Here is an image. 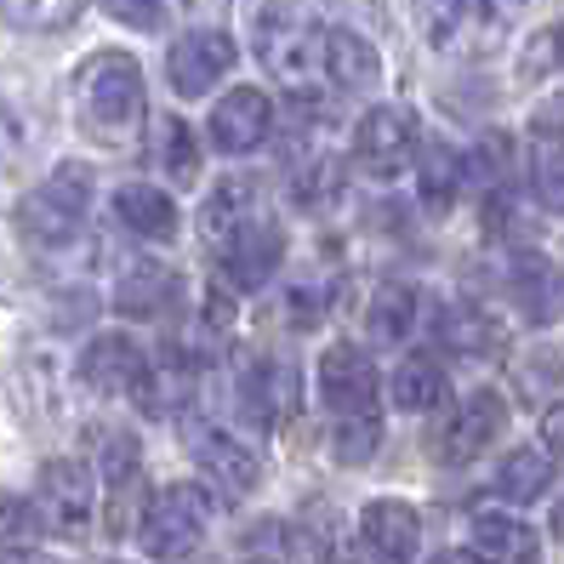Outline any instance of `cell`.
<instances>
[{
    "label": "cell",
    "mask_w": 564,
    "mask_h": 564,
    "mask_svg": "<svg viewBox=\"0 0 564 564\" xmlns=\"http://www.w3.org/2000/svg\"><path fill=\"white\" fill-rule=\"evenodd\" d=\"M325 7L330 0H262L257 12V57L296 104L354 97L377 80V46Z\"/></svg>",
    "instance_id": "1"
},
{
    "label": "cell",
    "mask_w": 564,
    "mask_h": 564,
    "mask_svg": "<svg viewBox=\"0 0 564 564\" xmlns=\"http://www.w3.org/2000/svg\"><path fill=\"white\" fill-rule=\"evenodd\" d=\"M75 120L97 149H131L149 120V86L131 52H97L75 75Z\"/></svg>",
    "instance_id": "2"
},
{
    "label": "cell",
    "mask_w": 564,
    "mask_h": 564,
    "mask_svg": "<svg viewBox=\"0 0 564 564\" xmlns=\"http://www.w3.org/2000/svg\"><path fill=\"white\" fill-rule=\"evenodd\" d=\"M86 212H91V172L80 160H69V165H57L52 177H41L18 200V235L29 246H52L57 251V246H69L80 235Z\"/></svg>",
    "instance_id": "3"
},
{
    "label": "cell",
    "mask_w": 564,
    "mask_h": 564,
    "mask_svg": "<svg viewBox=\"0 0 564 564\" xmlns=\"http://www.w3.org/2000/svg\"><path fill=\"white\" fill-rule=\"evenodd\" d=\"M206 524H212V502L206 490L194 485H165L149 496V508L138 519V542L149 558H188L194 547L206 542Z\"/></svg>",
    "instance_id": "4"
},
{
    "label": "cell",
    "mask_w": 564,
    "mask_h": 564,
    "mask_svg": "<svg viewBox=\"0 0 564 564\" xmlns=\"http://www.w3.org/2000/svg\"><path fill=\"white\" fill-rule=\"evenodd\" d=\"M416 120L405 109H371L354 131V165L371 183H393L416 165Z\"/></svg>",
    "instance_id": "5"
},
{
    "label": "cell",
    "mask_w": 564,
    "mask_h": 564,
    "mask_svg": "<svg viewBox=\"0 0 564 564\" xmlns=\"http://www.w3.org/2000/svg\"><path fill=\"white\" fill-rule=\"evenodd\" d=\"M97 513V479L86 462H46L41 468V519L57 530V536H86Z\"/></svg>",
    "instance_id": "6"
},
{
    "label": "cell",
    "mask_w": 564,
    "mask_h": 564,
    "mask_svg": "<svg viewBox=\"0 0 564 564\" xmlns=\"http://www.w3.org/2000/svg\"><path fill=\"white\" fill-rule=\"evenodd\" d=\"M212 257H217V274H223L228 291H262V285L274 280L280 257H285V235H280L269 217H257V223L240 228L235 240H223Z\"/></svg>",
    "instance_id": "7"
},
{
    "label": "cell",
    "mask_w": 564,
    "mask_h": 564,
    "mask_svg": "<svg viewBox=\"0 0 564 564\" xmlns=\"http://www.w3.org/2000/svg\"><path fill=\"white\" fill-rule=\"evenodd\" d=\"M269 126H274L269 91L235 86V91L217 97V109H212V120H206V138H212L217 154H251V149L269 143Z\"/></svg>",
    "instance_id": "8"
},
{
    "label": "cell",
    "mask_w": 564,
    "mask_h": 564,
    "mask_svg": "<svg viewBox=\"0 0 564 564\" xmlns=\"http://www.w3.org/2000/svg\"><path fill=\"white\" fill-rule=\"evenodd\" d=\"M502 422H508V405H502V393H468V400L456 405V416H445V427L434 434V456L451 462V468H462V462H474L496 434H502Z\"/></svg>",
    "instance_id": "9"
},
{
    "label": "cell",
    "mask_w": 564,
    "mask_h": 564,
    "mask_svg": "<svg viewBox=\"0 0 564 564\" xmlns=\"http://www.w3.org/2000/svg\"><path fill=\"white\" fill-rule=\"evenodd\" d=\"M235 35H223V29H188V35L165 52V75L183 97H200L212 91L228 69H235Z\"/></svg>",
    "instance_id": "10"
},
{
    "label": "cell",
    "mask_w": 564,
    "mask_h": 564,
    "mask_svg": "<svg viewBox=\"0 0 564 564\" xmlns=\"http://www.w3.org/2000/svg\"><path fill=\"white\" fill-rule=\"evenodd\" d=\"M319 393H325V405L337 422L343 416H377V371H371V359H365V348H354V343L325 348Z\"/></svg>",
    "instance_id": "11"
},
{
    "label": "cell",
    "mask_w": 564,
    "mask_h": 564,
    "mask_svg": "<svg viewBox=\"0 0 564 564\" xmlns=\"http://www.w3.org/2000/svg\"><path fill=\"white\" fill-rule=\"evenodd\" d=\"M359 542L371 553V564H416V547H422V519L411 502H371L359 513Z\"/></svg>",
    "instance_id": "12"
},
{
    "label": "cell",
    "mask_w": 564,
    "mask_h": 564,
    "mask_svg": "<svg viewBox=\"0 0 564 564\" xmlns=\"http://www.w3.org/2000/svg\"><path fill=\"white\" fill-rule=\"evenodd\" d=\"M80 382L86 388H97V393H149V359H143V348L131 343V337H97V343H86V354H80Z\"/></svg>",
    "instance_id": "13"
},
{
    "label": "cell",
    "mask_w": 564,
    "mask_h": 564,
    "mask_svg": "<svg viewBox=\"0 0 564 564\" xmlns=\"http://www.w3.org/2000/svg\"><path fill=\"white\" fill-rule=\"evenodd\" d=\"M468 553L474 564H536V530L513 513H474L468 519Z\"/></svg>",
    "instance_id": "14"
},
{
    "label": "cell",
    "mask_w": 564,
    "mask_h": 564,
    "mask_svg": "<svg viewBox=\"0 0 564 564\" xmlns=\"http://www.w3.org/2000/svg\"><path fill=\"white\" fill-rule=\"evenodd\" d=\"M183 303V280L165 269V262H131L115 285V308L126 319H160Z\"/></svg>",
    "instance_id": "15"
},
{
    "label": "cell",
    "mask_w": 564,
    "mask_h": 564,
    "mask_svg": "<svg viewBox=\"0 0 564 564\" xmlns=\"http://www.w3.org/2000/svg\"><path fill=\"white\" fill-rule=\"evenodd\" d=\"M508 291H513V303L524 308V319H536V325H553L564 314V274L536 251H519L508 262Z\"/></svg>",
    "instance_id": "16"
},
{
    "label": "cell",
    "mask_w": 564,
    "mask_h": 564,
    "mask_svg": "<svg viewBox=\"0 0 564 564\" xmlns=\"http://www.w3.org/2000/svg\"><path fill=\"white\" fill-rule=\"evenodd\" d=\"M194 462H200V474L223 496H251L257 479H262L251 445H240L235 434H212V427H206V434H194Z\"/></svg>",
    "instance_id": "17"
},
{
    "label": "cell",
    "mask_w": 564,
    "mask_h": 564,
    "mask_svg": "<svg viewBox=\"0 0 564 564\" xmlns=\"http://www.w3.org/2000/svg\"><path fill=\"white\" fill-rule=\"evenodd\" d=\"M246 405L262 427H285L296 416V371L285 359H257L246 371Z\"/></svg>",
    "instance_id": "18"
},
{
    "label": "cell",
    "mask_w": 564,
    "mask_h": 564,
    "mask_svg": "<svg viewBox=\"0 0 564 564\" xmlns=\"http://www.w3.org/2000/svg\"><path fill=\"white\" fill-rule=\"evenodd\" d=\"M262 212H257V183H246V177H228V183H217L212 188V200H206V212H200V240H206V251H217L223 240H235L246 223H257Z\"/></svg>",
    "instance_id": "19"
},
{
    "label": "cell",
    "mask_w": 564,
    "mask_h": 564,
    "mask_svg": "<svg viewBox=\"0 0 564 564\" xmlns=\"http://www.w3.org/2000/svg\"><path fill=\"white\" fill-rule=\"evenodd\" d=\"M115 217L131 228L138 240H172L177 235V206H172V194L154 188V183H126L115 194Z\"/></svg>",
    "instance_id": "20"
},
{
    "label": "cell",
    "mask_w": 564,
    "mask_h": 564,
    "mask_svg": "<svg viewBox=\"0 0 564 564\" xmlns=\"http://www.w3.org/2000/svg\"><path fill=\"white\" fill-rule=\"evenodd\" d=\"M445 371H440V359H427V354H411L400 371H393V405L411 411V416H427V411H440L445 405Z\"/></svg>",
    "instance_id": "21"
},
{
    "label": "cell",
    "mask_w": 564,
    "mask_h": 564,
    "mask_svg": "<svg viewBox=\"0 0 564 564\" xmlns=\"http://www.w3.org/2000/svg\"><path fill=\"white\" fill-rule=\"evenodd\" d=\"M422 319V291L416 285H382L371 296V337L377 343H405Z\"/></svg>",
    "instance_id": "22"
},
{
    "label": "cell",
    "mask_w": 564,
    "mask_h": 564,
    "mask_svg": "<svg viewBox=\"0 0 564 564\" xmlns=\"http://www.w3.org/2000/svg\"><path fill=\"white\" fill-rule=\"evenodd\" d=\"M553 485V462L542 451H513L502 468H496V496H508V502H536V496H547Z\"/></svg>",
    "instance_id": "23"
},
{
    "label": "cell",
    "mask_w": 564,
    "mask_h": 564,
    "mask_svg": "<svg viewBox=\"0 0 564 564\" xmlns=\"http://www.w3.org/2000/svg\"><path fill=\"white\" fill-rule=\"evenodd\" d=\"M416 160H422V200L434 212H445L456 200V188H462V160L445 143H422Z\"/></svg>",
    "instance_id": "24"
},
{
    "label": "cell",
    "mask_w": 564,
    "mask_h": 564,
    "mask_svg": "<svg viewBox=\"0 0 564 564\" xmlns=\"http://www.w3.org/2000/svg\"><path fill=\"white\" fill-rule=\"evenodd\" d=\"M80 12H86V0H0V18L18 23V29H35V35L69 29Z\"/></svg>",
    "instance_id": "25"
},
{
    "label": "cell",
    "mask_w": 564,
    "mask_h": 564,
    "mask_svg": "<svg viewBox=\"0 0 564 564\" xmlns=\"http://www.w3.org/2000/svg\"><path fill=\"white\" fill-rule=\"evenodd\" d=\"M485 7H490V0H422V29H427V41H434V46H451Z\"/></svg>",
    "instance_id": "26"
},
{
    "label": "cell",
    "mask_w": 564,
    "mask_h": 564,
    "mask_svg": "<svg viewBox=\"0 0 564 564\" xmlns=\"http://www.w3.org/2000/svg\"><path fill=\"white\" fill-rule=\"evenodd\" d=\"M160 160L172 172V183H194L200 177V138L183 120H160Z\"/></svg>",
    "instance_id": "27"
},
{
    "label": "cell",
    "mask_w": 564,
    "mask_h": 564,
    "mask_svg": "<svg viewBox=\"0 0 564 564\" xmlns=\"http://www.w3.org/2000/svg\"><path fill=\"white\" fill-rule=\"evenodd\" d=\"M440 337H445L456 354H490V348H496V325H490L479 308H445V314H440Z\"/></svg>",
    "instance_id": "28"
},
{
    "label": "cell",
    "mask_w": 564,
    "mask_h": 564,
    "mask_svg": "<svg viewBox=\"0 0 564 564\" xmlns=\"http://www.w3.org/2000/svg\"><path fill=\"white\" fill-rule=\"evenodd\" d=\"M530 183H536V200L547 212H564V149L558 143L536 149V160H530Z\"/></svg>",
    "instance_id": "29"
},
{
    "label": "cell",
    "mask_w": 564,
    "mask_h": 564,
    "mask_svg": "<svg viewBox=\"0 0 564 564\" xmlns=\"http://www.w3.org/2000/svg\"><path fill=\"white\" fill-rule=\"evenodd\" d=\"M285 308H291V325H296V330L319 325V319L330 314V280H303V285H291Z\"/></svg>",
    "instance_id": "30"
},
{
    "label": "cell",
    "mask_w": 564,
    "mask_h": 564,
    "mask_svg": "<svg viewBox=\"0 0 564 564\" xmlns=\"http://www.w3.org/2000/svg\"><path fill=\"white\" fill-rule=\"evenodd\" d=\"M377 440H382V422L377 416H343L337 422V456L343 462H371Z\"/></svg>",
    "instance_id": "31"
},
{
    "label": "cell",
    "mask_w": 564,
    "mask_h": 564,
    "mask_svg": "<svg viewBox=\"0 0 564 564\" xmlns=\"http://www.w3.org/2000/svg\"><path fill=\"white\" fill-rule=\"evenodd\" d=\"M337 200V160H314L303 177H296V206H308V212H319V206H330Z\"/></svg>",
    "instance_id": "32"
},
{
    "label": "cell",
    "mask_w": 564,
    "mask_h": 564,
    "mask_svg": "<svg viewBox=\"0 0 564 564\" xmlns=\"http://www.w3.org/2000/svg\"><path fill=\"white\" fill-rule=\"evenodd\" d=\"M35 524H41V513L29 508V502H18V496H7V502H0V542H7V547L35 542Z\"/></svg>",
    "instance_id": "33"
},
{
    "label": "cell",
    "mask_w": 564,
    "mask_h": 564,
    "mask_svg": "<svg viewBox=\"0 0 564 564\" xmlns=\"http://www.w3.org/2000/svg\"><path fill=\"white\" fill-rule=\"evenodd\" d=\"M104 7L126 29H160V18H165V0H104Z\"/></svg>",
    "instance_id": "34"
},
{
    "label": "cell",
    "mask_w": 564,
    "mask_h": 564,
    "mask_svg": "<svg viewBox=\"0 0 564 564\" xmlns=\"http://www.w3.org/2000/svg\"><path fill=\"white\" fill-rule=\"evenodd\" d=\"M542 440H547V451H564V400L542 416Z\"/></svg>",
    "instance_id": "35"
},
{
    "label": "cell",
    "mask_w": 564,
    "mask_h": 564,
    "mask_svg": "<svg viewBox=\"0 0 564 564\" xmlns=\"http://www.w3.org/2000/svg\"><path fill=\"white\" fill-rule=\"evenodd\" d=\"M536 131H564V97H553V104L536 115Z\"/></svg>",
    "instance_id": "36"
},
{
    "label": "cell",
    "mask_w": 564,
    "mask_h": 564,
    "mask_svg": "<svg viewBox=\"0 0 564 564\" xmlns=\"http://www.w3.org/2000/svg\"><path fill=\"white\" fill-rule=\"evenodd\" d=\"M553 536H558V542H564V502H558V508H553Z\"/></svg>",
    "instance_id": "37"
},
{
    "label": "cell",
    "mask_w": 564,
    "mask_h": 564,
    "mask_svg": "<svg viewBox=\"0 0 564 564\" xmlns=\"http://www.w3.org/2000/svg\"><path fill=\"white\" fill-rule=\"evenodd\" d=\"M490 7H496V12H513V7H519V0H490Z\"/></svg>",
    "instance_id": "38"
},
{
    "label": "cell",
    "mask_w": 564,
    "mask_h": 564,
    "mask_svg": "<svg viewBox=\"0 0 564 564\" xmlns=\"http://www.w3.org/2000/svg\"><path fill=\"white\" fill-rule=\"evenodd\" d=\"M434 564H468V558H456V553H445V558H434Z\"/></svg>",
    "instance_id": "39"
}]
</instances>
